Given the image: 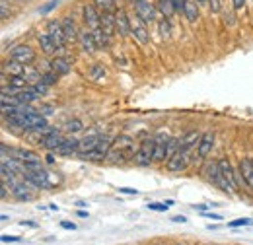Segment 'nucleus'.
<instances>
[{
	"instance_id": "obj_24",
	"label": "nucleus",
	"mask_w": 253,
	"mask_h": 245,
	"mask_svg": "<svg viewBox=\"0 0 253 245\" xmlns=\"http://www.w3.org/2000/svg\"><path fill=\"white\" fill-rule=\"evenodd\" d=\"M2 70H4V74L8 72L10 76H24V72H26V64H22V62H18V61H14V59H10V61L4 62Z\"/></svg>"
},
{
	"instance_id": "obj_12",
	"label": "nucleus",
	"mask_w": 253,
	"mask_h": 245,
	"mask_svg": "<svg viewBox=\"0 0 253 245\" xmlns=\"http://www.w3.org/2000/svg\"><path fill=\"white\" fill-rule=\"evenodd\" d=\"M218 163H220V173H222V177H224V181L230 185V189H232V193H234V189L238 187V181H236V173H234V169H232L230 160H228V158H222V160H218Z\"/></svg>"
},
{
	"instance_id": "obj_3",
	"label": "nucleus",
	"mask_w": 253,
	"mask_h": 245,
	"mask_svg": "<svg viewBox=\"0 0 253 245\" xmlns=\"http://www.w3.org/2000/svg\"><path fill=\"white\" fill-rule=\"evenodd\" d=\"M203 175H205L211 183H214L216 187H220L224 193H232L230 185L226 183V181H224V177H222L220 163H218V162H214V160L207 162V163H205V167H203Z\"/></svg>"
},
{
	"instance_id": "obj_7",
	"label": "nucleus",
	"mask_w": 253,
	"mask_h": 245,
	"mask_svg": "<svg viewBox=\"0 0 253 245\" xmlns=\"http://www.w3.org/2000/svg\"><path fill=\"white\" fill-rule=\"evenodd\" d=\"M169 134L168 132H164V130H160V132H156L154 134V162H158V163H162V162H166L168 160V142H169Z\"/></svg>"
},
{
	"instance_id": "obj_47",
	"label": "nucleus",
	"mask_w": 253,
	"mask_h": 245,
	"mask_svg": "<svg viewBox=\"0 0 253 245\" xmlns=\"http://www.w3.org/2000/svg\"><path fill=\"white\" fill-rule=\"evenodd\" d=\"M0 240H2L4 244H6V242H18V238H12V236H2Z\"/></svg>"
},
{
	"instance_id": "obj_4",
	"label": "nucleus",
	"mask_w": 253,
	"mask_h": 245,
	"mask_svg": "<svg viewBox=\"0 0 253 245\" xmlns=\"http://www.w3.org/2000/svg\"><path fill=\"white\" fill-rule=\"evenodd\" d=\"M191 158H193V152H189V150H185V148L179 146V150L168 160L166 165H168V169H169L171 173H181V171L187 169V165L191 163Z\"/></svg>"
},
{
	"instance_id": "obj_39",
	"label": "nucleus",
	"mask_w": 253,
	"mask_h": 245,
	"mask_svg": "<svg viewBox=\"0 0 253 245\" xmlns=\"http://www.w3.org/2000/svg\"><path fill=\"white\" fill-rule=\"evenodd\" d=\"M220 2L222 0H211V12H220Z\"/></svg>"
},
{
	"instance_id": "obj_18",
	"label": "nucleus",
	"mask_w": 253,
	"mask_h": 245,
	"mask_svg": "<svg viewBox=\"0 0 253 245\" xmlns=\"http://www.w3.org/2000/svg\"><path fill=\"white\" fill-rule=\"evenodd\" d=\"M80 45H82V51L84 53H88V55H92L95 53V49H97V45H95V39L94 35H92V31L86 30V31H80Z\"/></svg>"
},
{
	"instance_id": "obj_22",
	"label": "nucleus",
	"mask_w": 253,
	"mask_h": 245,
	"mask_svg": "<svg viewBox=\"0 0 253 245\" xmlns=\"http://www.w3.org/2000/svg\"><path fill=\"white\" fill-rule=\"evenodd\" d=\"M101 30L111 37H113V33H117V30H115V12H101Z\"/></svg>"
},
{
	"instance_id": "obj_17",
	"label": "nucleus",
	"mask_w": 253,
	"mask_h": 245,
	"mask_svg": "<svg viewBox=\"0 0 253 245\" xmlns=\"http://www.w3.org/2000/svg\"><path fill=\"white\" fill-rule=\"evenodd\" d=\"M240 175H242V181L253 191V160L244 158L240 162Z\"/></svg>"
},
{
	"instance_id": "obj_34",
	"label": "nucleus",
	"mask_w": 253,
	"mask_h": 245,
	"mask_svg": "<svg viewBox=\"0 0 253 245\" xmlns=\"http://www.w3.org/2000/svg\"><path fill=\"white\" fill-rule=\"evenodd\" d=\"M158 28H160V33H162V37H164V39H168V37H169V33H171L169 20H168V18H162V20L158 22Z\"/></svg>"
},
{
	"instance_id": "obj_41",
	"label": "nucleus",
	"mask_w": 253,
	"mask_h": 245,
	"mask_svg": "<svg viewBox=\"0 0 253 245\" xmlns=\"http://www.w3.org/2000/svg\"><path fill=\"white\" fill-rule=\"evenodd\" d=\"M246 6V0H232V8L234 10H242Z\"/></svg>"
},
{
	"instance_id": "obj_46",
	"label": "nucleus",
	"mask_w": 253,
	"mask_h": 245,
	"mask_svg": "<svg viewBox=\"0 0 253 245\" xmlns=\"http://www.w3.org/2000/svg\"><path fill=\"white\" fill-rule=\"evenodd\" d=\"M193 208H195V210H201V212H207V208H209V204H195Z\"/></svg>"
},
{
	"instance_id": "obj_23",
	"label": "nucleus",
	"mask_w": 253,
	"mask_h": 245,
	"mask_svg": "<svg viewBox=\"0 0 253 245\" xmlns=\"http://www.w3.org/2000/svg\"><path fill=\"white\" fill-rule=\"evenodd\" d=\"M30 187H35L28 181L26 183H14L12 185V193H14V197L18 199V201H30L32 199V193H30Z\"/></svg>"
},
{
	"instance_id": "obj_15",
	"label": "nucleus",
	"mask_w": 253,
	"mask_h": 245,
	"mask_svg": "<svg viewBox=\"0 0 253 245\" xmlns=\"http://www.w3.org/2000/svg\"><path fill=\"white\" fill-rule=\"evenodd\" d=\"M115 30L121 37H126L130 33V18L126 16L123 10L115 12Z\"/></svg>"
},
{
	"instance_id": "obj_32",
	"label": "nucleus",
	"mask_w": 253,
	"mask_h": 245,
	"mask_svg": "<svg viewBox=\"0 0 253 245\" xmlns=\"http://www.w3.org/2000/svg\"><path fill=\"white\" fill-rule=\"evenodd\" d=\"M179 146H181V140L171 136V138H169V142H168V154H166V156H168V160L179 150ZM168 160H166V162H168Z\"/></svg>"
},
{
	"instance_id": "obj_11",
	"label": "nucleus",
	"mask_w": 253,
	"mask_h": 245,
	"mask_svg": "<svg viewBox=\"0 0 253 245\" xmlns=\"http://www.w3.org/2000/svg\"><path fill=\"white\" fill-rule=\"evenodd\" d=\"M82 14H84V24H86L90 30L101 28V12L95 8L94 4H86L84 10H82Z\"/></svg>"
},
{
	"instance_id": "obj_14",
	"label": "nucleus",
	"mask_w": 253,
	"mask_h": 245,
	"mask_svg": "<svg viewBox=\"0 0 253 245\" xmlns=\"http://www.w3.org/2000/svg\"><path fill=\"white\" fill-rule=\"evenodd\" d=\"M63 22V30H64V37H66V43H74V41H78L80 39V31L76 28V24H74V20L70 18V16H66L61 20Z\"/></svg>"
},
{
	"instance_id": "obj_20",
	"label": "nucleus",
	"mask_w": 253,
	"mask_h": 245,
	"mask_svg": "<svg viewBox=\"0 0 253 245\" xmlns=\"http://www.w3.org/2000/svg\"><path fill=\"white\" fill-rule=\"evenodd\" d=\"M51 66H53V72H57L59 76H64V74H68V72H70V68H72V61H70V59H66V57H55V59L51 61Z\"/></svg>"
},
{
	"instance_id": "obj_42",
	"label": "nucleus",
	"mask_w": 253,
	"mask_h": 245,
	"mask_svg": "<svg viewBox=\"0 0 253 245\" xmlns=\"http://www.w3.org/2000/svg\"><path fill=\"white\" fill-rule=\"evenodd\" d=\"M171 2H173V6H175L177 12H183V6H185L187 0H171Z\"/></svg>"
},
{
	"instance_id": "obj_28",
	"label": "nucleus",
	"mask_w": 253,
	"mask_h": 245,
	"mask_svg": "<svg viewBox=\"0 0 253 245\" xmlns=\"http://www.w3.org/2000/svg\"><path fill=\"white\" fill-rule=\"evenodd\" d=\"M189 22H197L199 20V4H195V2H191L187 0L185 2V6H183V12H181Z\"/></svg>"
},
{
	"instance_id": "obj_43",
	"label": "nucleus",
	"mask_w": 253,
	"mask_h": 245,
	"mask_svg": "<svg viewBox=\"0 0 253 245\" xmlns=\"http://www.w3.org/2000/svg\"><path fill=\"white\" fill-rule=\"evenodd\" d=\"M171 222H175V224H185V222H187V218H185V216H173V218H171Z\"/></svg>"
},
{
	"instance_id": "obj_36",
	"label": "nucleus",
	"mask_w": 253,
	"mask_h": 245,
	"mask_svg": "<svg viewBox=\"0 0 253 245\" xmlns=\"http://www.w3.org/2000/svg\"><path fill=\"white\" fill-rule=\"evenodd\" d=\"M84 126H82V122L78 121V119H72V121L66 122V130L68 132H78V130H82Z\"/></svg>"
},
{
	"instance_id": "obj_5",
	"label": "nucleus",
	"mask_w": 253,
	"mask_h": 245,
	"mask_svg": "<svg viewBox=\"0 0 253 245\" xmlns=\"http://www.w3.org/2000/svg\"><path fill=\"white\" fill-rule=\"evenodd\" d=\"M26 177L32 185H35V189H49L55 183H59V179H53L49 171H45L43 167H37L32 171H26Z\"/></svg>"
},
{
	"instance_id": "obj_26",
	"label": "nucleus",
	"mask_w": 253,
	"mask_h": 245,
	"mask_svg": "<svg viewBox=\"0 0 253 245\" xmlns=\"http://www.w3.org/2000/svg\"><path fill=\"white\" fill-rule=\"evenodd\" d=\"M90 31H92V35H94L97 49H107V47H109V43H111V35H107L101 28H97V30H90Z\"/></svg>"
},
{
	"instance_id": "obj_2",
	"label": "nucleus",
	"mask_w": 253,
	"mask_h": 245,
	"mask_svg": "<svg viewBox=\"0 0 253 245\" xmlns=\"http://www.w3.org/2000/svg\"><path fill=\"white\" fill-rule=\"evenodd\" d=\"M136 165L140 167H148L152 162H154V136H148L140 142L138 150L134 154V160H132Z\"/></svg>"
},
{
	"instance_id": "obj_51",
	"label": "nucleus",
	"mask_w": 253,
	"mask_h": 245,
	"mask_svg": "<svg viewBox=\"0 0 253 245\" xmlns=\"http://www.w3.org/2000/svg\"><path fill=\"white\" fill-rule=\"evenodd\" d=\"M130 2H132V4H136V2H140V0H130Z\"/></svg>"
},
{
	"instance_id": "obj_48",
	"label": "nucleus",
	"mask_w": 253,
	"mask_h": 245,
	"mask_svg": "<svg viewBox=\"0 0 253 245\" xmlns=\"http://www.w3.org/2000/svg\"><path fill=\"white\" fill-rule=\"evenodd\" d=\"M6 195H8V187H6V183H4L2 185V189H0V197L6 199Z\"/></svg>"
},
{
	"instance_id": "obj_33",
	"label": "nucleus",
	"mask_w": 253,
	"mask_h": 245,
	"mask_svg": "<svg viewBox=\"0 0 253 245\" xmlns=\"http://www.w3.org/2000/svg\"><path fill=\"white\" fill-rule=\"evenodd\" d=\"M41 82L43 84H47V86H53V84H57L59 82V74L57 72H45V74H41Z\"/></svg>"
},
{
	"instance_id": "obj_45",
	"label": "nucleus",
	"mask_w": 253,
	"mask_h": 245,
	"mask_svg": "<svg viewBox=\"0 0 253 245\" xmlns=\"http://www.w3.org/2000/svg\"><path fill=\"white\" fill-rule=\"evenodd\" d=\"M39 111H41V115H45V117H47V115H51V113H53V111H51V107H49V105H47V107H41V109H39Z\"/></svg>"
},
{
	"instance_id": "obj_19",
	"label": "nucleus",
	"mask_w": 253,
	"mask_h": 245,
	"mask_svg": "<svg viewBox=\"0 0 253 245\" xmlns=\"http://www.w3.org/2000/svg\"><path fill=\"white\" fill-rule=\"evenodd\" d=\"M37 41H39V45H41V51L45 53V55H55L59 49H57V45H55V41L51 39V35L49 33H39L37 35Z\"/></svg>"
},
{
	"instance_id": "obj_31",
	"label": "nucleus",
	"mask_w": 253,
	"mask_h": 245,
	"mask_svg": "<svg viewBox=\"0 0 253 245\" xmlns=\"http://www.w3.org/2000/svg\"><path fill=\"white\" fill-rule=\"evenodd\" d=\"M146 206H148V210H154V212H166L169 206H173V201H166V203H148Z\"/></svg>"
},
{
	"instance_id": "obj_44",
	"label": "nucleus",
	"mask_w": 253,
	"mask_h": 245,
	"mask_svg": "<svg viewBox=\"0 0 253 245\" xmlns=\"http://www.w3.org/2000/svg\"><path fill=\"white\" fill-rule=\"evenodd\" d=\"M61 228H64V230H76V226L72 222H61Z\"/></svg>"
},
{
	"instance_id": "obj_49",
	"label": "nucleus",
	"mask_w": 253,
	"mask_h": 245,
	"mask_svg": "<svg viewBox=\"0 0 253 245\" xmlns=\"http://www.w3.org/2000/svg\"><path fill=\"white\" fill-rule=\"evenodd\" d=\"M20 226H30V228H35L37 224H33V222H20Z\"/></svg>"
},
{
	"instance_id": "obj_29",
	"label": "nucleus",
	"mask_w": 253,
	"mask_h": 245,
	"mask_svg": "<svg viewBox=\"0 0 253 245\" xmlns=\"http://www.w3.org/2000/svg\"><path fill=\"white\" fill-rule=\"evenodd\" d=\"M160 10H162V14H164V18H171L177 10H175V6H173V2L171 0H160Z\"/></svg>"
},
{
	"instance_id": "obj_1",
	"label": "nucleus",
	"mask_w": 253,
	"mask_h": 245,
	"mask_svg": "<svg viewBox=\"0 0 253 245\" xmlns=\"http://www.w3.org/2000/svg\"><path fill=\"white\" fill-rule=\"evenodd\" d=\"M136 146H134V138L126 136V134H121L113 140L109 152H107V162L111 163H119L123 165L126 162H132L134 160V154H136Z\"/></svg>"
},
{
	"instance_id": "obj_30",
	"label": "nucleus",
	"mask_w": 253,
	"mask_h": 245,
	"mask_svg": "<svg viewBox=\"0 0 253 245\" xmlns=\"http://www.w3.org/2000/svg\"><path fill=\"white\" fill-rule=\"evenodd\" d=\"M115 2L117 0H94V6L99 12H115Z\"/></svg>"
},
{
	"instance_id": "obj_38",
	"label": "nucleus",
	"mask_w": 253,
	"mask_h": 245,
	"mask_svg": "<svg viewBox=\"0 0 253 245\" xmlns=\"http://www.w3.org/2000/svg\"><path fill=\"white\" fill-rule=\"evenodd\" d=\"M57 4H59V0H51V2L47 4V6H43V8H39V14H47V12H49V10H53V8L57 6Z\"/></svg>"
},
{
	"instance_id": "obj_6",
	"label": "nucleus",
	"mask_w": 253,
	"mask_h": 245,
	"mask_svg": "<svg viewBox=\"0 0 253 245\" xmlns=\"http://www.w3.org/2000/svg\"><path fill=\"white\" fill-rule=\"evenodd\" d=\"M130 18V35L140 43V45H148L150 43V33L146 28V22L140 20L138 16H128Z\"/></svg>"
},
{
	"instance_id": "obj_9",
	"label": "nucleus",
	"mask_w": 253,
	"mask_h": 245,
	"mask_svg": "<svg viewBox=\"0 0 253 245\" xmlns=\"http://www.w3.org/2000/svg\"><path fill=\"white\" fill-rule=\"evenodd\" d=\"M47 33H49V35H51V39L55 41L57 49H59V51H63L64 45H66V37H64V30H63V22H59V20H51V22L47 24Z\"/></svg>"
},
{
	"instance_id": "obj_16",
	"label": "nucleus",
	"mask_w": 253,
	"mask_h": 245,
	"mask_svg": "<svg viewBox=\"0 0 253 245\" xmlns=\"http://www.w3.org/2000/svg\"><path fill=\"white\" fill-rule=\"evenodd\" d=\"M99 138H101V134H95V132L88 134L86 138H82L80 140V148H78V156L94 152L95 148H97V144H99Z\"/></svg>"
},
{
	"instance_id": "obj_10",
	"label": "nucleus",
	"mask_w": 253,
	"mask_h": 245,
	"mask_svg": "<svg viewBox=\"0 0 253 245\" xmlns=\"http://www.w3.org/2000/svg\"><path fill=\"white\" fill-rule=\"evenodd\" d=\"M134 14L140 18V20H144L146 24L150 22H156V6L154 4H150V2H146V0H140V2H136L134 4Z\"/></svg>"
},
{
	"instance_id": "obj_37",
	"label": "nucleus",
	"mask_w": 253,
	"mask_h": 245,
	"mask_svg": "<svg viewBox=\"0 0 253 245\" xmlns=\"http://www.w3.org/2000/svg\"><path fill=\"white\" fill-rule=\"evenodd\" d=\"M224 24H226L228 28H234V26H236V16H234V12H224Z\"/></svg>"
},
{
	"instance_id": "obj_25",
	"label": "nucleus",
	"mask_w": 253,
	"mask_h": 245,
	"mask_svg": "<svg viewBox=\"0 0 253 245\" xmlns=\"http://www.w3.org/2000/svg\"><path fill=\"white\" fill-rule=\"evenodd\" d=\"M201 136H203V134H199L197 130H191V132H187V134L181 138V148H185V150H189V152L197 150Z\"/></svg>"
},
{
	"instance_id": "obj_8",
	"label": "nucleus",
	"mask_w": 253,
	"mask_h": 245,
	"mask_svg": "<svg viewBox=\"0 0 253 245\" xmlns=\"http://www.w3.org/2000/svg\"><path fill=\"white\" fill-rule=\"evenodd\" d=\"M10 59L22 62V64H26V66H30V64L35 62L37 55H35V51H33L30 45H16V47L10 51Z\"/></svg>"
},
{
	"instance_id": "obj_35",
	"label": "nucleus",
	"mask_w": 253,
	"mask_h": 245,
	"mask_svg": "<svg viewBox=\"0 0 253 245\" xmlns=\"http://www.w3.org/2000/svg\"><path fill=\"white\" fill-rule=\"evenodd\" d=\"M230 228H240V226H253V220L252 218H238L234 222H228Z\"/></svg>"
},
{
	"instance_id": "obj_13",
	"label": "nucleus",
	"mask_w": 253,
	"mask_h": 245,
	"mask_svg": "<svg viewBox=\"0 0 253 245\" xmlns=\"http://www.w3.org/2000/svg\"><path fill=\"white\" fill-rule=\"evenodd\" d=\"M212 146H214V134H212V132H205V134L201 136V140H199V146H197V156H199V160L207 158L209 154L212 152Z\"/></svg>"
},
{
	"instance_id": "obj_40",
	"label": "nucleus",
	"mask_w": 253,
	"mask_h": 245,
	"mask_svg": "<svg viewBox=\"0 0 253 245\" xmlns=\"http://www.w3.org/2000/svg\"><path fill=\"white\" fill-rule=\"evenodd\" d=\"M119 193H123V195H138V191L136 189H130V187H121Z\"/></svg>"
},
{
	"instance_id": "obj_50",
	"label": "nucleus",
	"mask_w": 253,
	"mask_h": 245,
	"mask_svg": "<svg viewBox=\"0 0 253 245\" xmlns=\"http://www.w3.org/2000/svg\"><path fill=\"white\" fill-rule=\"evenodd\" d=\"M199 6H205V4H211V0H197Z\"/></svg>"
},
{
	"instance_id": "obj_27",
	"label": "nucleus",
	"mask_w": 253,
	"mask_h": 245,
	"mask_svg": "<svg viewBox=\"0 0 253 245\" xmlns=\"http://www.w3.org/2000/svg\"><path fill=\"white\" fill-rule=\"evenodd\" d=\"M88 76H90V80H94V82H103V80L107 78V72H105L103 64L94 62V64L90 66V70H88Z\"/></svg>"
},
{
	"instance_id": "obj_21",
	"label": "nucleus",
	"mask_w": 253,
	"mask_h": 245,
	"mask_svg": "<svg viewBox=\"0 0 253 245\" xmlns=\"http://www.w3.org/2000/svg\"><path fill=\"white\" fill-rule=\"evenodd\" d=\"M78 148H80V140H76V138H64L63 144L57 148V154L72 156V154H78Z\"/></svg>"
}]
</instances>
